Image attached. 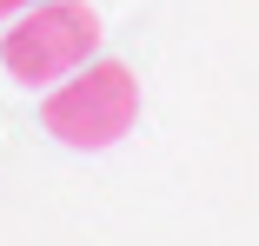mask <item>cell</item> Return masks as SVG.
I'll return each mask as SVG.
<instances>
[{"label":"cell","instance_id":"obj_2","mask_svg":"<svg viewBox=\"0 0 259 246\" xmlns=\"http://www.w3.org/2000/svg\"><path fill=\"white\" fill-rule=\"evenodd\" d=\"M100 54V14L87 0H47L7 20L0 33V67L20 87H60L73 67H87Z\"/></svg>","mask_w":259,"mask_h":246},{"label":"cell","instance_id":"obj_3","mask_svg":"<svg viewBox=\"0 0 259 246\" xmlns=\"http://www.w3.org/2000/svg\"><path fill=\"white\" fill-rule=\"evenodd\" d=\"M27 7H47V0H0V20H14V14H27Z\"/></svg>","mask_w":259,"mask_h":246},{"label":"cell","instance_id":"obj_1","mask_svg":"<svg viewBox=\"0 0 259 246\" xmlns=\"http://www.w3.org/2000/svg\"><path fill=\"white\" fill-rule=\"evenodd\" d=\"M133 120H140V80L120 60H87L40 100V127L60 146H80V153H100V146L126 140Z\"/></svg>","mask_w":259,"mask_h":246}]
</instances>
